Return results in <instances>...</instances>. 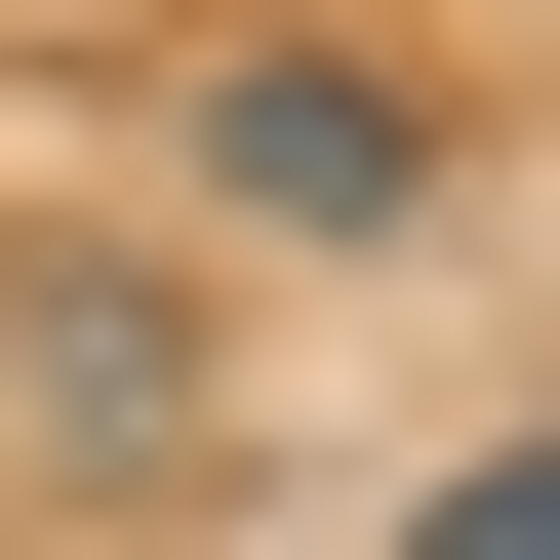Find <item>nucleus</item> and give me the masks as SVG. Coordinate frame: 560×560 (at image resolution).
Here are the masks:
<instances>
[{
    "label": "nucleus",
    "mask_w": 560,
    "mask_h": 560,
    "mask_svg": "<svg viewBox=\"0 0 560 560\" xmlns=\"http://www.w3.org/2000/svg\"><path fill=\"white\" fill-rule=\"evenodd\" d=\"M161 200H200L241 280H400V241L480 200V120L400 81V40H200V81H161Z\"/></svg>",
    "instance_id": "obj_1"
},
{
    "label": "nucleus",
    "mask_w": 560,
    "mask_h": 560,
    "mask_svg": "<svg viewBox=\"0 0 560 560\" xmlns=\"http://www.w3.org/2000/svg\"><path fill=\"white\" fill-rule=\"evenodd\" d=\"M0 400L81 480H200V280H120V241H0Z\"/></svg>",
    "instance_id": "obj_2"
}]
</instances>
